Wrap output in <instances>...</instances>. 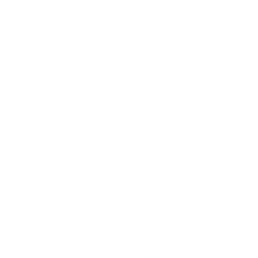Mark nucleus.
Listing matches in <instances>:
<instances>
[]
</instances>
